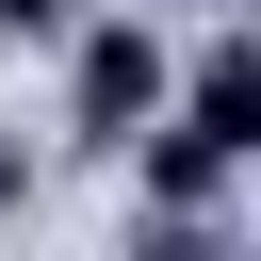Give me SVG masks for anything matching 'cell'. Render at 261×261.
<instances>
[{"label":"cell","instance_id":"obj_2","mask_svg":"<svg viewBox=\"0 0 261 261\" xmlns=\"http://www.w3.org/2000/svg\"><path fill=\"white\" fill-rule=\"evenodd\" d=\"M65 33V0H0V49H49Z\"/></svg>","mask_w":261,"mask_h":261},{"label":"cell","instance_id":"obj_1","mask_svg":"<svg viewBox=\"0 0 261 261\" xmlns=\"http://www.w3.org/2000/svg\"><path fill=\"white\" fill-rule=\"evenodd\" d=\"M163 114V33L147 16H65V130L82 147H130Z\"/></svg>","mask_w":261,"mask_h":261}]
</instances>
